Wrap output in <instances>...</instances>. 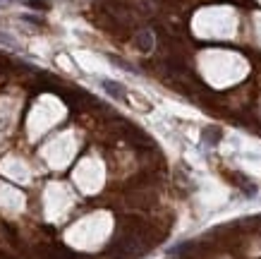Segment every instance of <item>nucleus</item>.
<instances>
[{
	"mask_svg": "<svg viewBox=\"0 0 261 259\" xmlns=\"http://www.w3.org/2000/svg\"><path fill=\"white\" fill-rule=\"evenodd\" d=\"M135 46L142 51V53H151L153 46H156V41H153V34L149 29H142V31H137L135 36Z\"/></svg>",
	"mask_w": 261,
	"mask_h": 259,
	"instance_id": "1",
	"label": "nucleus"
},
{
	"mask_svg": "<svg viewBox=\"0 0 261 259\" xmlns=\"http://www.w3.org/2000/svg\"><path fill=\"white\" fill-rule=\"evenodd\" d=\"M101 87H103V89H106V92H108L113 99H120V101H125V96H127L125 84L113 82V79H101Z\"/></svg>",
	"mask_w": 261,
	"mask_h": 259,
	"instance_id": "2",
	"label": "nucleus"
},
{
	"mask_svg": "<svg viewBox=\"0 0 261 259\" xmlns=\"http://www.w3.org/2000/svg\"><path fill=\"white\" fill-rule=\"evenodd\" d=\"M221 137H223V132H221L218 127H206L204 130V142H206V144H218Z\"/></svg>",
	"mask_w": 261,
	"mask_h": 259,
	"instance_id": "3",
	"label": "nucleus"
},
{
	"mask_svg": "<svg viewBox=\"0 0 261 259\" xmlns=\"http://www.w3.org/2000/svg\"><path fill=\"white\" fill-rule=\"evenodd\" d=\"M27 5L36 10H48V3H44V0H27Z\"/></svg>",
	"mask_w": 261,
	"mask_h": 259,
	"instance_id": "4",
	"label": "nucleus"
},
{
	"mask_svg": "<svg viewBox=\"0 0 261 259\" xmlns=\"http://www.w3.org/2000/svg\"><path fill=\"white\" fill-rule=\"evenodd\" d=\"M0 44H5V46H10V48H15V46H17V44H15V38L5 36V34H0Z\"/></svg>",
	"mask_w": 261,
	"mask_h": 259,
	"instance_id": "5",
	"label": "nucleus"
}]
</instances>
